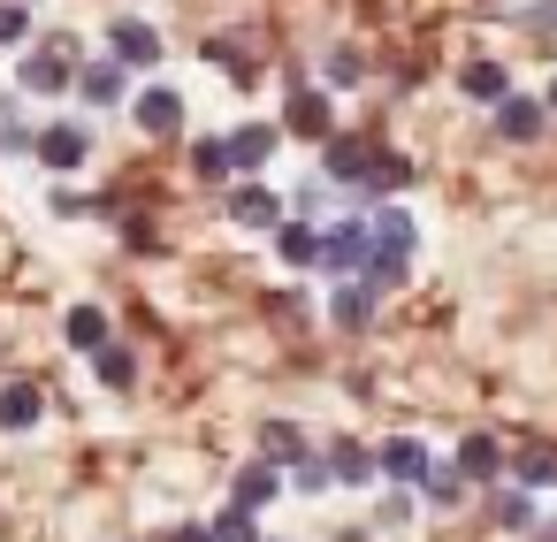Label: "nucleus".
Segmentation results:
<instances>
[{
	"mask_svg": "<svg viewBox=\"0 0 557 542\" xmlns=\"http://www.w3.org/2000/svg\"><path fill=\"white\" fill-rule=\"evenodd\" d=\"M32 39V9L24 0H0V47H24Z\"/></svg>",
	"mask_w": 557,
	"mask_h": 542,
	"instance_id": "nucleus-26",
	"label": "nucleus"
},
{
	"mask_svg": "<svg viewBox=\"0 0 557 542\" xmlns=\"http://www.w3.org/2000/svg\"><path fill=\"white\" fill-rule=\"evenodd\" d=\"M374 146H359V138H329L321 146V169H329V184H374Z\"/></svg>",
	"mask_w": 557,
	"mask_h": 542,
	"instance_id": "nucleus-5",
	"label": "nucleus"
},
{
	"mask_svg": "<svg viewBox=\"0 0 557 542\" xmlns=\"http://www.w3.org/2000/svg\"><path fill=\"white\" fill-rule=\"evenodd\" d=\"M290 131L329 146V138H336V123H329V100H321V93H290Z\"/></svg>",
	"mask_w": 557,
	"mask_h": 542,
	"instance_id": "nucleus-19",
	"label": "nucleus"
},
{
	"mask_svg": "<svg viewBox=\"0 0 557 542\" xmlns=\"http://www.w3.org/2000/svg\"><path fill=\"white\" fill-rule=\"evenodd\" d=\"M527 24H534V32H557V0H542V9H534Z\"/></svg>",
	"mask_w": 557,
	"mask_h": 542,
	"instance_id": "nucleus-33",
	"label": "nucleus"
},
{
	"mask_svg": "<svg viewBox=\"0 0 557 542\" xmlns=\"http://www.w3.org/2000/svg\"><path fill=\"white\" fill-rule=\"evenodd\" d=\"M275 252H283V268H329V230L283 222V230H275Z\"/></svg>",
	"mask_w": 557,
	"mask_h": 542,
	"instance_id": "nucleus-6",
	"label": "nucleus"
},
{
	"mask_svg": "<svg viewBox=\"0 0 557 542\" xmlns=\"http://www.w3.org/2000/svg\"><path fill=\"white\" fill-rule=\"evenodd\" d=\"M290 481H298L306 496H321V489H336V466H329V458H298V466H290Z\"/></svg>",
	"mask_w": 557,
	"mask_h": 542,
	"instance_id": "nucleus-27",
	"label": "nucleus"
},
{
	"mask_svg": "<svg viewBox=\"0 0 557 542\" xmlns=\"http://www.w3.org/2000/svg\"><path fill=\"white\" fill-rule=\"evenodd\" d=\"M511 481H519V489H549V481H557V443H527V451L511 458Z\"/></svg>",
	"mask_w": 557,
	"mask_h": 542,
	"instance_id": "nucleus-21",
	"label": "nucleus"
},
{
	"mask_svg": "<svg viewBox=\"0 0 557 542\" xmlns=\"http://www.w3.org/2000/svg\"><path fill=\"white\" fill-rule=\"evenodd\" d=\"M214 542H260V527H252V512H237V504H230V512L214 519Z\"/></svg>",
	"mask_w": 557,
	"mask_h": 542,
	"instance_id": "nucleus-30",
	"label": "nucleus"
},
{
	"mask_svg": "<svg viewBox=\"0 0 557 542\" xmlns=\"http://www.w3.org/2000/svg\"><path fill=\"white\" fill-rule=\"evenodd\" d=\"M176 542H214V527H176Z\"/></svg>",
	"mask_w": 557,
	"mask_h": 542,
	"instance_id": "nucleus-34",
	"label": "nucleus"
},
{
	"mask_svg": "<svg viewBox=\"0 0 557 542\" xmlns=\"http://www.w3.org/2000/svg\"><path fill=\"white\" fill-rule=\"evenodd\" d=\"M329 321H336V329H367V321H374V283H367V275H359V283H336Z\"/></svg>",
	"mask_w": 557,
	"mask_h": 542,
	"instance_id": "nucleus-12",
	"label": "nucleus"
},
{
	"mask_svg": "<svg viewBox=\"0 0 557 542\" xmlns=\"http://www.w3.org/2000/svg\"><path fill=\"white\" fill-rule=\"evenodd\" d=\"M405 184H412V161L405 153H382L374 161V192H405Z\"/></svg>",
	"mask_w": 557,
	"mask_h": 542,
	"instance_id": "nucleus-29",
	"label": "nucleus"
},
{
	"mask_svg": "<svg viewBox=\"0 0 557 542\" xmlns=\"http://www.w3.org/2000/svg\"><path fill=\"white\" fill-rule=\"evenodd\" d=\"M62 336H70L77 352H92V359H100V352L115 344V336H108V313H100V306H70V321H62Z\"/></svg>",
	"mask_w": 557,
	"mask_h": 542,
	"instance_id": "nucleus-16",
	"label": "nucleus"
},
{
	"mask_svg": "<svg viewBox=\"0 0 557 542\" xmlns=\"http://www.w3.org/2000/svg\"><path fill=\"white\" fill-rule=\"evenodd\" d=\"M549 115H557V77H549Z\"/></svg>",
	"mask_w": 557,
	"mask_h": 542,
	"instance_id": "nucleus-36",
	"label": "nucleus"
},
{
	"mask_svg": "<svg viewBox=\"0 0 557 542\" xmlns=\"http://www.w3.org/2000/svg\"><path fill=\"white\" fill-rule=\"evenodd\" d=\"M39 412H47V397H39L32 382H9V390H0V428H9V435L39 428Z\"/></svg>",
	"mask_w": 557,
	"mask_h": 542,
	"instance_id": "nucleus-13",
	"label": "nucleus"
},
{
	"mask_svg": "<svg viewBox=\"0 0 557 542\" xmlns=\"http://www.w3.org/2000/svg\"><path fill=\"white\" fill-rule=\"evenodd\" d=\"M412 245H420V222H412L405 207H382V214H374V268H367V283H374V291L405 283V260H412Z\"/></svg>",
	"mask_w": 557,
	"mask_h": 542,
	"instance_id": "nucleus-1",
	"label": "nucleus"
},
{
	"mask_svg": "<svg viewBox=\"0 0 557 542\" xmlns=\"http://www.w3.org/2000/svg\"><path fill=\"white\" fill-rule=\"evenodd\" d=\"M123 85H131V77H123V62H115V54H108V62H92V70L77 77V93H85L92 108H115V100H123Z\"/></svg>",
	"mask_w": 557,
	"mask_h": 542,
	"instance_id": "nucleus-18",
	"label": "nucleus"
},
{
	"mask_svg": "<svg viewBox=\"0 0 557 542\" xmlns=\"http://www.w3.org/2000/svg\"><path fill=\"white\" fill-rule=\"evenodd\" d=\"M458 93H466V100H488V108H504V100H511V85H504V62H466V70H458Z\"/></svg>",
	"mask_w": 557,
	"mask_h": 542,
	"instance_id": "nucleus-14",
	"label": "nucleus"
},
{
	"mask_svg": "<svg viewBox=\"0 0 557 542\" xmlns=\"http://www.w3.org/2000/svg\"><path fill=\"white\" fill-rule=\"evenodd\" d=\"M268 153H275V131H268V123H237V131H230V161H237L245 176L268 169Z\"/></svg>",
	"mask_w": 557,
	"mask_h": 542,
	"instance_id": "nucleus-15",
	"label": "nucleus"
},
{
	"mask_svg": "<svg viewBox=\"0 0 557 542\" xmlns=\"http://www.w3.org/2000/svg\"><path fill=\"white\" fill-rule=\"evenodd\" d=\"M458 496H466V473H458V466H435V473H428V504H443V512H450Z\"/></svg>",
	"mask_w": 557,
	"mask_h": 542,
	"instance_id": "nucleus-28",
	"label": "nucleus"
},
{
	"mask_svg": "<svg viewBox=\"0 0 557 542\" xmlns=\"http://www.w3.org/2000/svg\"><path fill=\"white\" fill-rule=\"evenodd\" d=\"M496 527H534V504H527V489L496 496Z\"/></svg>",
	"mask_w": 557,
	"mask_h": 542,
	"instance_id": "nucleus-31",
	"label": "nucleus"
},
{
	"mask_svg": "<svg viewBox=\"0 0 557 542\" xmlns=\"http://www.w3.org/2000/svg\"><path fill=\"white\" fill-rule=\"evenodd\" d=\"M329 268H336L344 283H359V275L374 268V222H359V214L336 222V230H329Z\"/></svg>",
	"mask_w": 557,
	"mask_h": 542,
	"instance_id": "nucleus-2",
	"label": "nucleus"
},
{
	"mask_svg": "<svg viewBox=\"0 0 557 542\" xmlns=\"http://www.w3.org/2000/svg\"><path fill=\"white\" fill-rule=\"evenodd\" d=\"M176 123H184V100H176L169 85L138 93V131H146V138H176Z\"/></svg>",
	"mask_w": 557,
	"mask_h": 542,
	"instance_id": "nucleus-9",
	"label": "nucleus"
},
{
	"mask_svg": "<svg viewBox=\"0 0 557 542\" xmlns=\"http://www.w3.org/2000/svg\"><path fill=\"white\" fill-rule=\"evenodd\" d=\"M534 542H557V527H534Z\"/></svg>",
	"mask_w": 557,
	"mask_h": 542,
	"instance_id": "nucleus-35",
	"label": "nucleus"
},
{
	"mask_svg": "<svg viewBox=\"0 0 557 542\" xmlns=\"http://www.w3.org/2000/svg\"><path fill=\"white\" fill-rule=\"evenodd\" d=\"M230 214H237L245 230H283V207H275V192H268V184H237Z\"/></svg>",
	"mask_w": 557,
	"mask_h": 542,
	"instance_id": "nucleus-11",
	"label": "nucleus"
},
{
	"mask_svg": "<svg viewBox=\"0 0 557 542\" xmlns=\"http://www.w3.org/2000/svg\"><path fill=\"white\" fill-rule=\"evenodd\" d=\"M70 54H77L70 39H47L39 54H24V70H16V77H24V93H70V85H77Z\"/></svg>",
	"mask_w": 557,
	"mask_h": 542,
	"instance_id": "nucleus-3",
	"label": "nucleus"
},
{
	"mask_svg": "<svg viewBox=\"0 0 557 542\" xmlns=\"http://www.w3.org/2000/svg\"><path fill=\"white\" fill-rule=\"evenodd\" d=\"M359 77H367V62H359L351 47H336V54H329V85H359Z\"/></svg>",
	"mask_w": 557,
	"mask_h": 542,
	"instance_id": "nucleus-32",
	"label": "nucleus"
},
{
	"mask_svg": "<svg viewBox=\"0 0 557 542\" xmlns=\"http://www.w3.org/2000/svg\"><path fill=\"white\" fill-rule=\"evenodd\" d=\"M260 451H268V466H275V458L298 466V458H306V435H298L290 420H268V428H260Z\"/></svg>",
	"mask_w": 557,
	"mask_h": 542,
	"instance_id": "nucleus-23",
	"label": "nucleus"
},
{
	"mask_svg": "<svg viewBox=\"0 0 557 542\" xmlns=\"http://www.w3.org/2000/svg\"><path fill=\"white\" fill-rule=\"evenodd\" d=\"M85 153H92V138H85L77 123H47V131H39V161H47V169H85Z\"/></svg>",
	"mask_w": 557,
	"mask_h": 542,
	"instance_id": "nucleus-7",
	"label": "nucleus"
},
{
	"mask_svg": "<svg viewBox=\"0 0 557 542\" xmlns=\"http://www.w3.org/2000/svg\"><path fill=\"white\" fill-rule=\"evenodd\" d=\"M275 489H283V473H275L268 458H252V466H237L230 504H237V512H260V504H275Z\"/></svg>",
	"mask_w": 557,
	"mask_h": 542,
	"instance_id": "nucleus-8",
	"label": "nucleus"
},
{
	"mask_svg": "<svg viewBox=\"0 0 557 542\" xmlns=\"http://www.w3.org/2000/svg\"><path fill=\"white\" fill-rule=\"evenodd\" d=\"M108 54H115L123 70H153V62H161V32L138 24V16H115V24H108Z\"/></svg>",
	"mask_w": 557,
	"mask_h": 542,
	"instance_id": "nucleus-4",
	"label": "nucleus"
},
{
	"mask_svg": "<svg viewBox=\"0 0 557 542\" xmlns=\"http://www.w3.org/2000/svg\"><path fill=\"white\" fill-rule=\"evenodd\" d=\"M458 473H466V481H496V473H504V443H496V435H466V443H458Z\"/></svg>",
	"mask_w": 557,
	"mask_h": 542,
	"instance_id": "nucleus-17",
	"label": "nucleus"
},
{
	"mask_svg": "<svg viewBox=\"0 0 557 542\" xmlns=\"http://www.w3.org/2000/svg\"><path fill=\"white\" fill-rule=\"evenodd\" d=\"M329 466H336V481H351V489H359V481H374V473H382V451L336 443V451H329Z\"/></svg>",
	"mask_w": 557,
	"mask_h": 542,
	"instance_id": "nucleus-22",
	"label": "nucleus"
},
{
	"mask_svg": "<svg viewBox=\"0 0 557 542\" xmlns=\"http://www.w3.org/2000/svg\"><path fill=\"white\" fill-rule=\"evenodd\" d=\"M92 374H100V382H108V390H131V382H138V359H131V352H123V344H108V352H100V359H92Z\"/></svg>",
	"mask_w": 557,
	"mask_h": 542,
	"instance_id": "nucleus-25",
	"label": "nucleus"
},
{
	"mask_svg": "<svg viewBox=\"0 0 557 542\" xmlns=\"http://www.w3.org/2000/svg\"><path fill=\"white\" fill-rule=\"evenodd\" d=\"M382 473H389V481H405V489H420L435 466H428V451H420L412 435H389V443H382Z\"/></svg>",
	"mask_w": 557,
	"mask_h": 542,
	"instance_id": "nucleus-10",
	"label": "nucleus"
},
{
	"mask_svg": "<svg viewBox=\"0 0 557 542\" xmlns=\"http://www.w3.org/2000/svg\"><path fill=\"white\" fill-rule=\"evenodd\" d=\"M24 9H32V0H24Z\"/></svg>",
	"mask_w": 557,
	"mask_h": 542,
	"instance_id": "nucleus-37",
	"label": "nucleus"
},
{
	"mask_svg": "<svg viewBox=\"0 0 557 542\" xmlns=\"http://www.w3.org/2000/svg\"><path fill=\"white\" fill-rule=\"evenodd\" d=\"M191 169H199L207 184H222V176L237 169V161H230V138H199V146H191Z\"/></svg>",
	"mask_w": 557,
	"mask_h": 542,
	"instance_id": "nucleus-24",
	"label": "nucleus"
},
{
	"mask_svg": "<svg viewBox=\"0 0 557 542\" xmlns=\"http://www.w3.org/2000/svg\"><path fill=\"white\" fill-rule=\"evenodd\" d=\"M496 131H504L511 146H527V138H542V100H519V93H511V100L496 108Z\"/></svg>",
	"mask_w": 557,
	"mask_h": 542,
	"instance_id": "nucleus-20",
	"label": "nucleus"
}]
</instances>
